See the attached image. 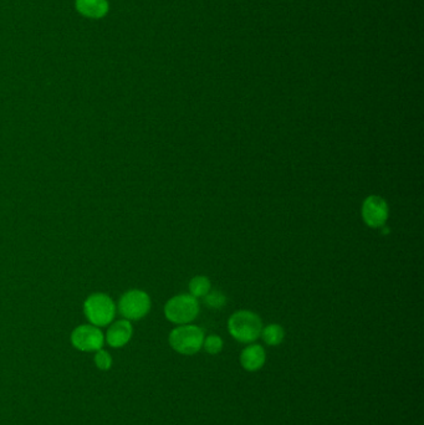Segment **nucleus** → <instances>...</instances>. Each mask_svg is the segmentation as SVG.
I'll return each mask as SVG.
<instances>
[{"label": "nucleus", "instance_id": "1", "mask_svg": "<svg viewBox=\"0 0 424 425\" xmlns=\"http://www.w3.org/2000/svg\"><path fill=\"white\" fill-rule=\"evenodd\" d=\"M263 322L257 313L240 310L228 319V331L240 343H253L262 335Z\"/></svg>", "mask_w": 424, "mask_h": 425}, {"label": "nucleus", "instance_id": "11", "mask_svg": "<svg viewBox=\"0 0 424 425\" xmlns=\"http://www.w3.org/2000/svg\"><path fill=\"white\" fill-rule=\"evenodd\" d=\"M264 342L268 346H279L284 341L285 331L278 324H271L262 330V335Z\"/></svg>", "mask_w": 424, "mask_h": 425}, {"label": "nucleus", "instance_id": "14", "mask_svg": "<svg viewBox=\"0 0 424 425\" xmlns=\"http://www.w3.org/2000/svg\"><path fill=\"white\" fill-rule=\"evenodd\" d=\"M203 349L210 354L221 353L223 349V340L218 335H210L204 338Z\"/></svg>", "mask_w": 424, "mask_h": 425}, {"label": "nucleus", "instance_id": "15", "mask_svg": "<svg viewBox=\"0 0 424 425\" xmlns=\"http://www.w3.org/2000/svg\"><path fill=\"white\" fill-rule=\"evenodd\" d=\"M95 365L101 371H108L112 366V357L105 349H99L95 353Z\"/></svg>", "mask_w": 424, "mask_h": 425}, {"label": "nucleus", "instance_id": "2", "mask_svg": "<svg viewBox=\"0 0 424 425\" xmlns=\"http://www.w3.org/2000/svg\"><path fill=\"white\" fill-rule=\"evenodd\" d=\"M204 338V332L201 327L187 324L171 331L168 342L176 352L193 356L203 349Z\"/></svg>", "mask_w": 424, "mask_h": 425}, {"label": "nucleus", "instance_id": "6", "mask_svg": "<svg viewBox=\"0 0 424 425\" xmlns=\"http://www.w3.org/2000/svg\"><path fill=\"white\" fill-rule=\"evenodd\" d=\"M71 344L81 352H96L103 347L105 335L100 327L91 325L78 326L71 333Z\"/></svg>", "mask_w": 424, "mask_h": 425}, {"label": "nucleus", "instance_id": "13", "mask_svg": "<svg viewBox=\"0 0 424 425\" xmlns=\"http://www.w3.org/2000/svg\"><path fill=\"white\" fill-rule=\"evenodd\" d=\"M203 300L205 306L213 310H219L227 303V297L223 295V292L219 290H210V292L204 296Z\"/></svg>", "mask_w": 424, "mask_h": 425}, {"label": "nucleus", "instance_id": "9", "mask_svg": "<svg viewBox=\"0 0 424 425\" xmlns=\"http://www.w3.org/2000/svg\"><path fill=\"white\" fill-rule=\"evenodd\" d=\"M266 360V353L263 346L260 344H251L245 347L240 354V363L245 371L248 372H257L263 368Z\"/></svg>", "mask_w": 424, "mask_h": 425}, {"label": "nucleus", "instance_id": "12", "mask_svg": "<svg viewBox=\"0 0 424 425\" xmlns=\"http://www.w3.org/2000/svg\"><path fill=\"white\" fill-rule=\"evenodd\" d=\"M212 289V283H210V278L207 276H194L189 281V292L192 296H194L196 299L198 297H204L210 292Z\"/></svg>", "mask_w": 424, "mask_h": 425}, {"label": "nucleus", "instance_id": "4", "mask_svg": "<svg viewBox=\"0 0 424 425\" xmlns=\"http://www.w3.org/2000/svg\"><path fill=\"white\" fill-rule=\"evenodd\" d=\"M84 313L91 325L105 327L114 321L116 305L110 296L102 292H95L85 300Z\"/></svg>", "mask_w": 424, "mask_h": 425}, {"label": "nucleus", "instance_id": "10", "mask_svg": "<svg viewBox=\"0 0 424 425\" xmlns=\"http://www.w3.org/2000/svg\"><path fill=\"white\" fill-rule=\"evenodd\" d=\"M78 12L89 18H101L108 12V4L106 0H76Z\"/></svg>", "mask_w": 424, "mask_h": 425}, {"label": "nucleus", "instance_id": "5", "mask_svg": "<svg viewBox=\"0 0 424 425\" xmlns=\"http://www.w3.org/2000/svg\"><path fill=\"white\" fill-rule=\"evenodd\" d=\"M117 308L124 319L138 321L150 312L151 297L142 290H130L121 296Z\"/></svg>", "mask_w": 424, "mask_h": 425}, {"label": "nucleus", "instance_id": "8", "mask_svg": "<svg viewBox=\"0 0 424 425\" xmlns=\"http://www.w3.org/2000/svg\"><path fill=\"white\" fill-rule=\"evenodd\" d=\"M133 335V327L131 321L119 319L114 324H110L108 332L105 335V342H108L112 349H121L130 342Z\"/></svg>", "mask_w": 424, "mask_h": 425}, {"label": "nucleus", "instance_id": "3", "mask_svg": "<svg viewBox=\"0 0 424 425\" xmlns=\"http://www.w3.org/2000/svg\"><path fill=\"white\" fill-rule=\"evenodd\" d=\"M199 302L191 294H180L169 299L164 305V316L174 325H187L197 319Z\"/></svg>", "mask_w": 424, "mask_h": 425}, {"label": "nucleus", "instance_id": "7", "mask_svg": "<svg viewBox=\"0 0 424 425\" xmlns=\"http://www.w3.org/2000/svg\"><path fill=\"white\" fill-rule=\"evenodd\" d=\"M361 215L364 224L368 228L372 229L382 228L389 219V204L380 195H370L362 203Z\"/></svg>", "mask_w": 424, "mask_h": 425}]
</instances>
